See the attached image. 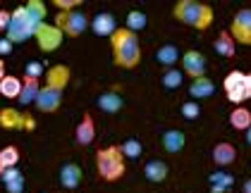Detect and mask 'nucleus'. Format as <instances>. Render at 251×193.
Returning a JSON list of instances; mask_svg holds the SVG:
<instances>
[{"mask_svg": "<svg viewBox=\"0 0 251 193\" xmlns=\"http://www.w3.org/2000/svg\"><path fill=\"white\" fill-rule=\"evenodd\" d=\"M110 45H113V58L115 64L122 69H134L141 62V45L136 34H132L129 29H117L115 34L110 36Z\"/></svg>", "mask_w": 251, "mask_h": 193, "instance_id": "f257e3e1", "label": "nucleus"}, {"mask_svg": "<svg viewBox=\"0 0 251 193\" xmlns=\"http://www.w3.org/2000/svg\"><path fill=\"white\" fill-rule=\"evenodd\" d=\"M173 15L177 21L192 26L196 31H206L213 24V7L206 2H199V0H179L175 2Z\"/></svg>", "mask_w": 251, "mask_h": 193, "instance_id": "f03ea898", "label": "nucleus"}, {"mask_svg": "<svg viewBox=\"0 0 251 193\" xmlns=\"http://www.w3.org/2000/svg\"><path fill=\"white\" fill-rule=\"evenodd\" d=\"M96 170L103 181H117L125 176V155L120 146H108L96 153Z\"/></svg>", "mask_w": 251, "mask_h": 193, "instance_id": "7ed1b4c3", "label": "nucleus"}, {"mask_svg": "<svg viewBox=\"0 0 251 193\" xmlns=\"http://www.w3.org/2000/svg\"><path fill=\"white\" fill-rule=\"evenodd\" d=\"M223 88H225L227 100L239 107L242 103H247V100L251 98V74L249 72H239V69H234V72H230V74L225 77Z\"/></svg>", "mask_w": 251, "mask_h": 193, "instance_id": "20e7f679", "label": "nucleus"}, {"mask_svg": "<svg viewBox=\"0 0 251 193\" xmlns=\"http://www.w3.org/2000/svg\"><path fill=\"white\" fill-rule=\"evenodd\" d=\"M31 36H36V24L29 20L26 7L22 5L12 12V20H10V26H7V41L10 43H24Z\"/></svg>", "mask_w": 251, "mask_h": 193, "instance_id": "39448f33", "label": "nucleus"}, {"mask_svg": "<svg viewBox=\"0 0 251 193\" xmlns=\"http://www.w3.org/2000/svg\"><path fill=\"white\" fill-rule=\"evenodd\" d=\"M55 26H58L65 36L77 39V36H81V34L89 29V17H86L81 10H72V12H58V17H55Z\"/></svg>", "mask_w": 251, "mask_h": 193, "instance_id": "423d86ee", "label": "nucleus"}, {"mask_svg": "<svg viewBox=\"0 0 251 193\" xmlns=\"http://www.w3.org/2000/svg\"><path fill=\"white\" fill-rule=\"evenodd\" d=\"M230 36L239 45H251V7L239 10L230 24Z\"/></svg>", "mask_w": 251, "mask_h": 193, "instance_id": "0eeeda50", "label": "nucleus"}, {"mask_svg": "<svg viewBox=\"0 0 251 193\" xmlns=\"http://www.w3.org/2000/svg\"><path fill=\"white\" fill-rule=\"evenodd\" d=\"M62 86H53V84H46L41 86L39 96H36V110L50 115V112H58L60 105H62Z\"/></svg>", "mask_w": 251, "mask_h": 193, "instance_id": "6e6552de", "label": "nucleus"}, {"mask_svg": "<svg viewBox=\"0 0 251 193\" xmlns=\"http://www.w3.org/2000/svg\"><path fill=\"white\" fill-rule=\"evenodd\" d=\"M62 39H65V34L60 31L55 24H41L39 29H36V43H39V48L43 53L58 50L60 45H62Z\"/></svg>", "mask_w": 251, "mask_h": 193, "instance_id": "1a4fd4ad", "label": "nucleus"}, {"mask_svg": "<svg viewBox=\"0 0 251 193\" xmlns=\"http://www.w3.org/2000/svg\"><path fill=\"white\" fill-rule=\"evenodd\" d=\"M182 72H184L187 77H192V81L194 79L206 77V58H203V53L187 50V53L182 55Z\"/></svg>", "mask_w": 251, "mask_h": 193, "instance_id": "9d476101", "label": "nucleus"}, {"mask_svg": "<svg viewBox=\"0 0 251 193\" xmlns=\"http://www.w3.org/2000/svg\"><path fill=\"white\" fill-rule=\"evenodd\" d=\"M81 179H84V172H81V167H79L77 162H65L60 167V186L62 189L75 191V189H79Z\"/></svg>", "mask_w": 251, "mask_h": 193, "instance_id": "9b49d317", "label": "nucleus"}, {"mask_svg": "<svg viewBox=\"0 0 251 193\" xmlns=\"http://www.w3.org/2000/svg\"><path fill=\"white\" fill-rule=\"evenodd\" d=\"M91 29L96 36H113L117 31V21H115V15L110 12H98L94 21H91Z\"/></svg>", "mask_w": 251, "mask_h": 193, "instance_id": "f8f14e48", "label": "nucleus"}, {"mask_svg": "<svg viewBox=\"0 0 251 193\" xmlns=\"http://www.w3.org/2000/svg\"><path fill=\"white\" fill-rule=\"evenodd\" d=\"M160 143H163V150H165V153L177 155L184 148L187 136H184V131H179V129H168L165 134L160 136Z\"/></svg>", "mask_w": 251, "mask_h": 193, "instance_id": "ddd939ff", "label": "nucleus"}, {"mask_svg": "<svg viewBox=\"0 0 251 193\" xmlns=\"http://www.w3.org/2000/svg\"><path fill=\"white\" fill-rule=\"evenodd\" d=\"M234 160H237V148L232 143H227V141L215 143V148H213V162L218 167H230Z\"/></svg>", "mask_w": 251, "mask_h": 193, "instance_id": "4468645a", "label": "nucleus"}, {"mask_svg": "<svg viewBox=\"0 0 251 193\" xmlns=\"http://www.w3.org/2000/svg\"><path fill=\"white\" fill-rule=\"evenodd\" d=\"M75 138H77L79 146H89V143H94V138H96V124H94V117L89 115V112L81 117L77 131H75Z\"/></svg>", "mask_w": 251, "mask_h": 193, "instance_id": "2eb2a0df", "label": "nucleus"}, {"mask_svg": "<svg viewBox=\"0 0 251 193\" xmlns=\"http://www.w3.org/2000/svg\"><path fill=\"white\" fill-rule=\"evenodd\" d=\"M168 174H170V167H168V162H163V160H149V162L144 165V176H146L151 184L165 181Z\"/></svg>", "mask_w": 251, "mask_h": 193, "instance_id": "dca6fc26", "label": "nucleus"}, {"mask_svg": "<svg viewBox=\"0 0 251 193\" xmlns=\"http://www.w3.org/2000/svg\"><path fill=\"white\" fill-rule=\"evenodd\" d=\"M213 50H215L220 58H234L237 43H234V39L230 36V31H220V34H218V39L213 41Z\"/></svg>", "mask_w": 251, "mask_h": 193, "instance_id": "f3484780", "label": "nucleus"}, {"mask_svg": "<svg viewBox=\"0 0 251 193\" xmlns=\"http://www.w3.org/2000/svg\"><path fill=\"white\" fill-rule=\"evenodd\" d=\"M215 93V84H213L208 77H201V79H194L189 84V96L194 100H203V98H211Z\"/></svg>", "mask_w": 251, "mask_h": 193, "instance_id": "a211bd4d", "label": "nucleus"}, {"mask_svg": "<svg viewBox=\"0 0 251 193\" xmlns=\"http://www.w3.org/2000/svg\"><path fill=\"white\" fill-rule=\"evenodd\" d=\"M155 60H158L165 69H173L175 62H179V60H182V55H179L177 45H173V43H165V45H160V48L155 50Z\"/></svg>", "mask_w": 251, "mask_h": 193, "instance_id": "6ab92c4d", "label": "nucleus"}, {"mask_svg": "<svg viewBox=\"0 0 251 193\" xmlns=\"http://www.w3.org/2000/svg\"><path fill=\"white\" fill-rule=\"evenodd\" d=\"M96 103H98V107H100L103 112H108V115L120 112V110H122V105H125V100L117 96L115 91H105V93H100Z\"/></svg>", "mask_w": 251, "mask_h": 193, "instance_id": "aec40b11", "label": "nucleus"}, {"mask_svg": "<svg viewBox=\"0 0 251 193\" xmlns=\"http://www.w3.org/2000/svg\"><path fill=\"white\" fill-rule=\"evenodd\" d=\"M41 86H39V79H31V77H24L22 81V93H20V105H31L36 103V96H39Z\"/></svg>", "mask_w": 251, "mask_h": 193, "instance_id": "412c9836", "label": "nucleus"}, {"mask_svg": "<svg viewBox=\"0 0 251 193\" xmlns=\"http://www.w3.org/2000/svg\"><path fill=\"white\" fill-rule=\"evenodd\" d=\"M24 124L31 127V122H26V117L20 115V112L12 110V107H7V110L0 112V127H5V129H22Z\"/></svg>", "mask_w": 251, "mask_h": 193, "instance_id": "4be33fe9", "label": "nucleus"}, {"mask_svg": "<svg viewBox=\"0 0 251 193\" xmlns=\"http://www.w3.org/2000/svg\"><path fill=\"white\" fill-rule=\"evenodd\" d=\"M230 124H232V129H237V131H247L251 127V110L244 107V105L234 107L230 112Z\"/></svg>", "mask_w": 251, "mask_h": 193, "instance_id": "5701e85b", "label": "nucleus"}, {"mask_svg": "<svg viewBox=\"0 0 251 193\" xmlns=\"http://www.w3.org/2000/svg\"><path fill=\"white\" fill-rule=\"evenodd\" d=\"M22 93V79L17 77H5L0 79V96L5 98H20Z\"/></svg>", "mask_w": 251, "mask_h": 193, "instance_id": "b1692460", "label": "nucleus"}, {"mask_svg": "<svg viewBox=\"0 0 251 193\" xmlns=\"http://www.w3.org/2000/svg\"><path fill=\"white\" fill-rule=\"evenodd\" d=\"M24 7H26V15H29V20L36 24V29H39L41 24H46V5H43L41 0H29Z\"/></svg>", "mask_w": 251, "mask_h": 193, "instance_id": "393cba45", "label": "nucleus"}, {"mask_svg": "<svg viewBox=\"0 0 251 193\" xmlns=\"http://www.w3.org/2000/svg\"><path fill=\"white\" fill-rule=\"evenodd\" d=\"M17 162H20V150L15 146H5L0 150V172H5L10 167H17Z\"/></svg>", "mask_w": 251, "mask_h": 193, "instance_id": "a878e982", "label": "nucleus"}, {"mask_svg": "<svg viewBox=\"0 0 251 193\" xmlns=\"http://www.w3.org/2000/svg\"><path fill=\"white\" fill-rule=\"evenodd\" d=\"M146 24H149V17H146L141 10H132V12L127 15V20H125V29H129L132 34H136V31L146 29Z\"/></svg>", "mask_w": 251, "mask_h": 193, "instance_id": "bb28decb", "label": "nucleus"}, {"mask_svg": "<svg viewBox=\"0 0 251 193\" xmlns=\"http://www.w3.org/2000/svg\"><path fill=\"white\" fill-rule=\"evenodd\" d=\"M120 150L125 155V160H127V157H129V160H139L141 153H144V146L139 143V138H127V141L120 146Z\"/></svg>", "mask_w": 251, "mask_h": 193, "instance_id": "cd10ccee", "label": "nucleus"}, {"mask_svg": "<svg viewBox=\"0 0 251 193\" xmlns=\"http://www.w3.org/2000/svg\"><path fill=\"white\" fill-rule=\"evenodd\" d=\"M182 74L184 72H179V69H165V74H163V79H160V84H163V88H168V91H175V88H179L182 86Z\"/></svg>", "mask_w": 251, "mask_h": 193, "instance_id": "c85d7f7f", "label": "nucleus"}, {"mask_svg": "<svg viewBox=\"0 0 251 193\" xmlns=\"http://www.w3.org/2000/svg\"><path fill=\"white\" fill-rule=\"evenodd\" d=\"M199 115H201V107H199V103H196V100H187V103H182V117H184V119H196Z\"/></svg>", "mask_w": 251, "mask_h": 193, "instance_id": "c756f323", "label": "nucleus"}, {"mask_svg": "<svg viewBox=\"0 0 251 193\" xmlns=\"http://www.w3.org/2000/svg\"><path fill=\"white\" fill-rule=\"evenodd\" d=\"M53 5L60 12H72V10H77V5H81V0H55Z\"/></svg>", "mask_w": 251, "mask_h": 193, "instance_id": "7c9ffc66", "label": "nucleus"}, {"mask_svg": "<svg viewBox=\"0 0 251 193\" xmlns=\"http://www.w3.org/2000/svg\"><path fill=\"white\" fill-rule=\"evenodd\" d=\"M5 189H7V193H22L24 191V176H17V179L7 181V184H5Z\"/></svg>", "mask_w": 251, "mask_h": 193, "instance_id": "2f4dec72", "label": "nucleus"}, {"mask_svg": "<svg viewBox=\"0 0 251 193\" xmlns=\"http://www.w3.org/2000/svg\"><path fill=\"white\" fill-rule=\"evenodd\" d=\"M41 74H43V64H41V62H29V64H26V74H24V77L39 79Z\"/></svg>", "mask_w": 251, "mask_h": 193, "instance_id": "473e14b6", "label": "nucleus"}, {"mask_svg": "<svg viewBox=\"0 0 251 193\" xmlns=\"http://www.w3.org/2000/svg\"><path fill=\"white\" fill-rule=\"evenodd\" d=\"M17 176H22V172L17 170V167H10V170L0 172V181H2V184H7V181H12V179H17Z\"/></svg>", "mask_w": 251, "mask_h": 193, "instance_id": "72a5a7b5", "label": "nucleus"}, {"mask_svg": "<svg viewBox=\"0 0 251 193\" xmlns=\"http://www.w3.org/2000/svg\"><path fill=\"white\" fill-rule=\"evenodd\" d=\"M10 20H12V12H7V10H0V31H7Z\"/></svg>", "mask_w": 251, "mask_h": 193, "instance_id": "f704fd0d", "label": "nucleus"}, {"mask_svg": "<svg viewBox=\"0 0 251 193\" xmlns=\"http://www.w3.org/2000/svg\"><path fill=\"white\" fill-rule=\"evenodd\" d=\"M10 50H12V43L7 39H0V55H7Z\"/></svg>", "mask_w": 251, "mask_h": 193, "instance_id": "c9c22d12", "label": "nucleus"}, {"mask_svg": "<svg viewBox=\"0 0 251 193\" xmlns=\"http://www.w3.org/2000/svg\"><path fill=\"white\" fill-rule=\"evenodd\" d=\"M242 193H251V179L244 181V186H242Z\"/></svg>", "mask_w": 251, "mask_h": 193, "instance_id": "e433bc0d", "label": "nucleus"}, {"mask_svg": "<svg viewBox=\"0 0 251 193\" xmlns=\"http://www.w3.org/2000/svg\"><path fill=\"white\" fill-rule=\"evenodd\" d=\"M5 77V64H2V60H0V79Z\"/></svg>", "mask_w": 251, "mask_h": 193, "instance_id": "4c0bfd02", "label": "nucleus"}, {"mask_svg": "<svg viewBox=\"0 0 251 193\" xmlns=\"http://www.w3.org/2000/svg\"><path fill=\"white\" fill-rule=\"evenodd\" d=\"M247 143H249V146H251V127H249V129H247Z\"/></svg>", "mask_w": 251, "mask_h": 193, "instance_id": "58836bf2", "label": "nucleus"}]
</instances>
